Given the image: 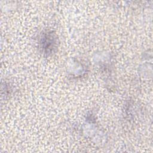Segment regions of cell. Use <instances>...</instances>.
Masks as SVG:
<instances>
[{
  "label": "cell",
  "instance_id": "1",
  "mask_svg": "<svg viewBox=\"0 0 153 153\" xmlns=\"http://www.w3.org/2000/svg\"><path fill=\"white\" fill-rule=\"evenodd\" d=\"M56 43V40L54 36L51 33H48L42 38L41 48L45 53L49 54L53 50Z\"/></svg>",
  "mask_w": 153,
  "mask_h": 153
}]
</instances>
